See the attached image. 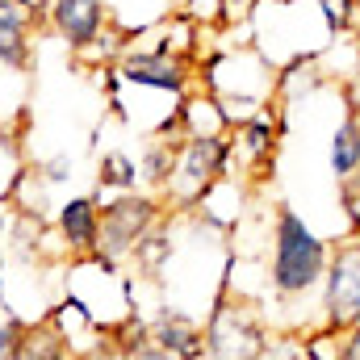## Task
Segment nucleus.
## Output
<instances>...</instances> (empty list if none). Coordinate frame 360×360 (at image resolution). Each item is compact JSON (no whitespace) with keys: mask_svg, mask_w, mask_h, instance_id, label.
I'll list each match as a JSON object with an SVG mask.
<instances>
[{"mask_svg":"<svg viewBox=\"0 0 360 360\" xmlns=\"http://www.w3.org/2000/svg\"><path fill=\"white\" fill-rule=\"evenodd\" d=\"M239 143H243V151H248L256 164H269L272 151H276V130H272L269 117H248L243 130H239Z\"/></svg>","mask_w":360,"mask_h":360,"instance_id":"nucleus-12","label":"nucleus"},{"mask_svg":"<svg viewBox=\"0 0 360 360\" xmlns=\"http://www.w3.org/2000/svg\"><path fill=\"white\" fill-rule=\"evenodd\" d=\"M269 335L260 327V319L243 306H222L210 314V331H205V352L210 356H269Z\"/></svg>","mask_w":360,"mask_h":360,"instance_id":"nucleus-5","label":"nucleus"},{"mask_svg":"<svg viewBox=\"0 0 360 360\" xmlns=\"http://www.w3.org/2000/svg\"><path fill=\"white\" fill-rule=\"evenodd\" d=\"M59 235L76 256L96 252V239H101V205H96V197H72V201L59 205Z\"/></svg>","mask_w":360,"mask_h":360,"instance_id":"nucleus-8","label":"nucleus"},{"mask_svg":"<svg viewBox=\"0 0 360 360\" xmlns=\"http://www.w3.org/2000/svg\"><path fill=\"white\" fill-rule=\"evenodd\" d=\"M51 21L63 34L68 46L84 51L92 42H101L105 30V4L101 0H51Z\"/></svg>","mask_w":360,"mask_h":360,"instance_id":"nucleus-6","label":"nucleus"},{"mask_svg":"<svg viewBox=\"0 0 360 360\" xmlns=\"http://www.w3.org/2000/svg\"><path fill=\"white\" fill-rule=\"evenodd\" d=\"M356 168H360V113L348 109L340 117L335 134H331V172H335V180H344Z\"/></svg>","mask_w":360,"mask_h":360,"instance_id":"nucleus-10","label":"nucleus"},{"mask_svg":"<svg viewBox=\"0 0 360 360\" xmlns=\"http://www.w3.org/2000/svg\"><path fill=\"white\" fill-rule=\"evenodd\" d=\"M0 276H4V252H0ZM0 293H4V281H0Z\"/></svg>","mask_w":360,"mask_h":360,"instance_id":"nucleus-22","label":"nucleus"},{"mask_svg":"<svg viewBox=\"0 0 360 360\" xmlns=\"http://www.w3.org/2000/svg\"><path fill=\"white\" fill-rule=\"evenodd\" d=\"M160 222V201L155 197H139L134 188L122 193L117 201H109L101 210V239H96V264L101 269H117L122 256L134 252V243Z\"/></svg>","mask_w":360,"mask_h":360,"instance_id":"nucleus-2","label":"nucleus"},{"mask_svg":"<svg viewBox=\"0 0 360 360\" xmlns=\"http://www.w3.org/2000/svg\"><path fill=\"white\" fill-rule=\"evenodd\" d=\"M151 344L160 348V356H201L205 352V340L193 323H184L180 314H164L155 327H151Z\"/></svg>","mask_w":360,"mask_h":360,"instance_id":"nucleus-9","label":"nucleus"},{"mask_svg":"<svg viewBox=\"0 0 360 360\" xmlns=\"http://www.w3.org/2000/svg\"><path fill=\"white\" fill-rule=\"evenodd\" d=\"M21 344H25V327H21L17 319H8V323L0 327V356H17Z\"/></svg>","mask_w":360,"mask_h":360,"instance_id":"nucleus-18","label":"nucleus"},{"mask_svg":"<svg viewBox=\"0 0 360 360\" xmlns=\"http://www.w3.org/2000/svg\"><path fill=\"white\" fill-rule=\"evenodd\" d=\"M231 155H235V143L218 130L210 134H188L180 143V160H176V176L172 184H180V201L193 205L210 193V184L218 176H226L231 168Z\"/></svg>","mask_w":360,"mask_h":360,"instance_id":"nucleus-4","label":"nucleus"},{"mask_svg":"<svg viewBox=\"0 0 360 360\" xmlns=\"http://www.w3.org/2000/svg\"><path fill=\"white\" fill-rule=\"evenodd\" d=\"M0 235H4V218H0Z\"/></svg>","mask_w":360,"mask_h":360,"instance_id":"nucleus-23","label":"nucleus"},{"mask_svg":"<svg viewBox=\"0 0 360 360\" xmlns=\"http://www.w3.org/2000/svg\"><path fill=\"white\" fill-rule=\"evenodd\" d=\"M134 260H139V269H147V272H160V264L172 256V243L164 239V235H155V231H147L139 243H134V252H130Z\"/></svg>","mask_w":360,"mask_h":360,"instance_id":"nucleus-14","label":"nucleus"},{"mask_svg":"<svg viewBox=\"0 0 360 360\" xmlns=\"http://www.w3.org/2000/svg\"><path fill=\"white\" fill-rule=\"evenodd\" d=\"M122 80L139 84V89H160V92H184L188 89V72L184 63L172 59L168 51H151V55H126L122 59Z\"/></svg>","mask_w":360,"mask_h":360,"instance_id":"nucleus-7","label":"nucleus"},{"mask_svg":"<svg viewBox=\"0 0 360 360\" xmlns=\"http://www.w3.org/2000/svg\"><path fill=\"white\" fill-rule=\"evenodd\" d=\"M176 160H180V147L172 143H151L147 151H143V176L151 180V184H172L176 176Z\"/></svg>","mask_w":360,"mask_h":360,"instance_id":"nucleus-13","label":"nucleus"},{"mask_svg":"<svg viewBox=\"0 0 360 360\" xmlns=\"http://www.w3.org/2000/svg\"><path fill=\"white\" fill-rule=\"evenodd\" d=\"M331 260V243L306 226L302 214H293L289 205H276L272 214V269L269 281L276 297H306L310 289H323Z\"/></svg>","mask_w":360,"mask_h":360,"instance_id":"nucleus-1","label":"nucleus"},{"mask_svg":"<svg viewBox=\"0 0 360 360\" xmlns=\"http://www.w3.org/2000/svg\"><path fill=\"white\" fill-rule=\"evenodd\" d=\"M256 0H222V8H226V17H239V13H248Z\"/></svg>","mask_w":360,"mask_h":360,"instance_id":"nucleus-21","label":"nucleus"},{"mask_svg":"<svg viewBox=\"0 0 360 360\" xmlns=\"http://www.w3.org/2000/svg\"><path fill=\"white\" fill-rule=\"evenodd\" d=\"M344 109H352V113H360V63L352 68V76L344 80Z\"/></svg>","mask_w":360,"mask_h":360,"instance_id":"nucleus-19","label":"nucleus"},{"mask_svg":"<svg viewBox=\"0 0 360 360\" xmlns=\"http://www.w3.org/2000/svg\"><path fill=\"white\" fill-rule=\"evenodd\" d=\"M101 188H117V193H130L134 184H139V176H143V168L130 160V155H122V151H109L105 160H101Z\"/></svg>","mask_w":360,"mask_h":360,"instance_id":"nucleus-11","label":"nucleus"},{"mask_svg":"<svg viewBox=\"0 0 360 360\" xmlns=\"http://www.w3.org/2000/svg\"><path fill=\"white\" fill-rule=\"evenodd\" d=\"M38 13L25 0H0V34H25Z\"/></svg>","mask_w":360,"mask_h":360,"instance_id":"nucleus-16","label":"nucleus"},{"mask_svg":"<svg viewBox=\"0 0 360 360\" xmlns=\"http://www.w3.org/2000/svg\"><path fill=\"white\" fill-rule=\"evenodd\" d=\"M46 172H51L46 180H68V172H72V160H68V155H59V160H51V164H46Z\"/></svg>","mask_w":360,"mask_h":360,"instance_id":"nucleus-20","label":"nucleus"},{"mask_svg":"<svg viewBox=\"0 0 360 360\" xmlns=\"http://www.w3.org/2000/svg\"><path fill=\"white\" fill-rule=\"evenodd\" d=\"M0 63H4V68H25V63H30V42H25V34H0Z\"/></svg>","mask_w":360,"mask_h":360,"instance_id":"nucleus-17","label":"nucleus"},{"mask_svg":"<svg viewBox=\"0 0 360 360\" xmlns=\"http://www.w3.org/2000/svg\"><path fill=\"white\" fill-rule=\"evenodd\" d=\"M323 323L331 335L360 327V239H348L331 252L323 276Z\"/></svg>","mask_w":360,"mask_h":360,"instance_id":"nucleus-3","label":"nucleus"},{"mask_svg":"<svg viewBox=\"0 0 360 360\" xmlns=\"http://www.w3.org/2000/svg\"><path fill=\"white\" fill-rule=\"evenodd\" d=\"M323 17H327V30L331 34H344V30L356 25L360 0H323Z\"/></svg>","mask_w":360,"mask_h":360,"instance_id":"nucleus-15","label":"nucleus"}]
</instances>
